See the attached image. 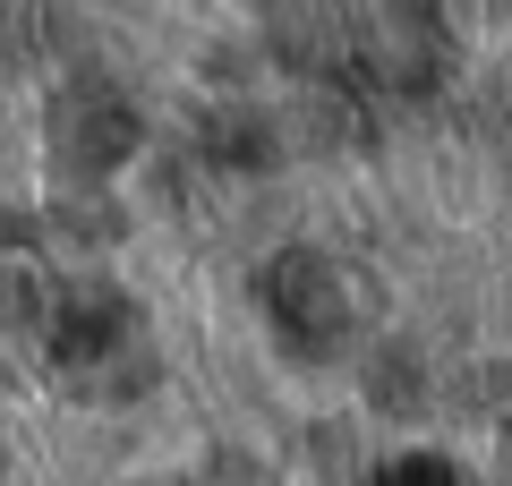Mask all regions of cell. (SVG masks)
I'll return each mask as SVG.
<instances>
[{"instance_id": "obj_1", "label": "cell", "mask_w": 512, "mask_h": 486, "mask_svg": "<svg viewBox=\"0 0 512 486\" xmlns=\"http://www.w3.org/2000/svg\"><path fill=\"white\" fill-rule=\"evenodd\" d=\"M274 316L282 333H291L299 350H333L350 333V282L325 265V256H291V265H274Z\"/></svg>"}, {"instance_id": "obj_2", "label": "cell", "mask_w": 512, "mask_h": 486, "mask_svg": "<svg viewBox=\"0 0 512 486\" xmlns=\"http://www.w3.org/2000/svg\"><path fill=\"white\" fill-rule=\"evenodd\" d=\"M384 486H453V469H444V461H402Z\"/></svg>"}]
</instances>
